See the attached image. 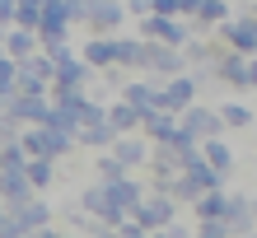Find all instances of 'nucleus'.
I'll use <instances>...</instances> for the list:
<instances>
[{
	"mask_svg": "<svg viewBox=\"0 0 257 238\" xmlns=\"http://www.w3.org/2000/svg\"><path fill=\"white\" fill-rule=\"evenodd\" d=\"M229 14H234L229 0H196V10L187 14V33H192V38H206V33H215Z\"/></svg>",
	"mask_w": 257,
	"mask_h": 238,
	"instance_id": "nucleus-12",
	"label": "nucleus"
},
{
	"mask_svg": "<svg viewBox=\"0 0 257 238\" xmlns=\"http://www.w3.org/2000/svg\"><path fill=\"white\" fill-rule=\"evenodd\" d=\"M201 98L196 94V80H192V70H183V75H169V80H159L155 84V108L159 112H183V108H192V103Z\"/></svg>",
	"mask_w": 257,
	"mask_h": 238,
	"instance_id": "nucleus-3",
	"label": "nucleus"
},
{
	"mask_svg": "<svg viewBox=\"0 0 257 238\" xmlns=\"http://www.w3.org/2000/svg\"><path fill=\"white\" fill-rule=\"evenodd\" d=\"M112 140H117V131L108 122H94V126H80V131H75V150H89V154L108 150Z\"/></svg>",
	"mask_w": 257,
	"mask_h": 238,
	"instance_id": "nucleus-26",
	"label": "nucleus"
},
{
	"mask_svg": "<svg viewBox=\"0 0 257 238\" xmlns=\"http://www.w3.org/2000/svg\"><path fill=\"white\" fill-rule=\"evenodd\" d=\"M248 210H252V224H257V196H248Z\"/></svg>",
	"mask_w": 257,
	"mask_h": 238,
	"instance_id": "nucleus-43",
	"label": "nucleus"
},
{
	"mask_svg": "<svg viewBox=\"0 0 257 238\" xmlns=\"http://www.w3.org/2000/svg\"><path fill=\"white\" fill-rule=\"evenodd\" d=\"M141 136H145L150 145H183V140H187L183 126H178V117H173V112H159V108H150V112L141 117Z\"/></svg>",
	"mask_w": 257,
	"mask_h": 238,
	"instance_id": "nucleus-11",
	"label": "nucleus"
},
{
	"mask_svg": "<svg viewBox=\"0 0 257 238\" xmlns=\"http://www.w3.org/2000/svg\"><path fill=\"white\" fill-rule=\"evenodd\" d=\"M243 70H248V56H238V52H224L215 66H210V80L224 84V89H234V94H248L243 89Z\"/></svg>",
	"mask_w": 257,
	"mask_h": 238,
	"instance_id": "nucleus-18",
	"label": "nucleus"
},
{
	"mask_svg": "<svg viewBox=\"0 0 257 238\" xmlns=\"http://www.w3.org/2000/svg\"><path fill=\"white\" fill-rule=\"evenodd\" d=\"M19 122H14V117H10V108H0V145H5V140H19Z\"/></svg>",
	"mask_w": 257,
	"mask_h": 238,
	"instance_id": "nucleus-38",
	"label": "nucleus"
},
{
	"mask_svg": "<svg viewBox=\"0 0 257 238\" xmlns=\"http://www.w3.org/2000/svg\"><path fill=\"white\" fill-rule=\"evenodd\" d=\"M61 238H84V233H66V229H61Z\"/></svg>",
	"mask_w": 257,
	"mask_h": 238,
	"instance_id": "nucleus-45",
	"label": "nucleus"
},
{
	"mask_svg": "<svg viewBox=\"0 0 257 238\" xmlns=\"http://www.w3.org/2000/svg\"><path fill=\"white\" fill-rule=\"evenodd\" d=\"M178 126H183V136H187V140H196V145H201V140H210V136H224L220 112L210 108V103H201V98H196L192 108H183V112H178Z\"/></svg>",
	"mask_w": 257,
	"mask_h": 238,
	"instance_id": "nucleus-7",
	"label": "nucleus"
},
{
	"mask_svg": "<svg viewBox=\"0 0 257 238\" xmlns=\"http://www.w3.org/2000/svg\"><path fill=\"white\" fill-rule=\"evenodd\" d=\"M224 52H229V47H224L215 33H206V38H187V42H183V61H187V70H210Z\"/></svg>",
	"mask_w": 257,
	"mask_h": 238,
	"instance_id": "nucleus-15",
	"label": "nucleus"
},
{
	"mask_svg": "<svg viewBox=\"0 0 257 238\" xmlns=\"http://www.w3.org/2000/svg\"><path fill=\"white\" fill-rule=\"evenodd\" d=\"M122 5H126V19H141V14L155 10V0H122Z\"/></svg>",
	"mask_w": 257,
	"mask_h": 238,
	"instance_id": "nucleus-40",
	"label": "nucleus"
},
{
	"mask_svg": "<svg viewBox=\"0 0 257 238\" xmlns=\"http://www.w3.org/2000/svg\"><path fill=\"white\" fill-rule=\"evenodd\" d=\"M56 215H61V229L66 233H89V229H94V219L80 210V201H61V210H56Z\"/></svg>",
	"mask_w": 257,
	"mask_h": 238,
	"instance_id": "nucleus-31",
	"label": "nucleus"
},
{
	"mask_svg": "<svg viewBox=\"0 0 257 238\" xmlns=\"http://www.w3.org/2000/svg\"><path fill=\"white\" fill-rule=\"evenodd\" d=\"M89 168H94V177H89V182H117V177H122L126 168H122V163H117L108 150H98L94 154V163H89Z\"/></svg>",
	"mask_w": 257,
	"mask_h": 238,
	"instance_id": "nucleus-32",
	"label": "nucleus"
},
{
	"mask_svg": "<svg viewBox=\"0 0 257 238\" xmlns=\"http://www.w3.org/2000/svg\"><path fill=\"white\" fill-rule=\"evenodd\" d=\"M220 219H224V229H229V238H243V233H252V229H257L243 191H224V215H220Z\"/></svg>",
	"mask_w": 257,
	"mask_h": 238,
	"instance_id": "nucleus-16",
	"label": "nucleus"
},
{
	"mask_svg": "<svg viewBox=\"0 0 257 238\" xmlns=\"http://www.w3.org/2000/svg\"><path fill=\"white\" fill-rule=\"evenodd\" d=\"M117 238H150V233H145V229H141V224H136V219L126 215L122 224H117Z\"/></svg>",
	"mask_w": 257,
	"mask_h": 238,
	"instance_id": "nucleus-39",
	"label": "nucleus"
},
{
	"mask_svg": "<svg viewBox=\"0 0 257 238\" xmlns=\"http://www.w3.org/2000/svg\"><path fill=\"white\" fill-rule=\"evenodd\" d=\"M10 117L19 126H38L42 117H47V94H10Z\"/></svg>",
	"mask_w": 257,
	"mask_h": 238,
	"instance_id": "nucleus-19",
	"label": "nucleus"
},
{
	"mask_svg": "<svg viewBox=\"0 0 257 238\" xmlns=\"http://www.w3.org/2000/svg\"><path fill=\"white\" fill-rule=\"evenodd\" d=\"M0 224H5V201H0Z\"/></svg>",
	"mask_w": 257,
	"mask_h": 238,
	"instance_id": "nucleus-46",
	"label": "nucleus"
},
{
	"mask_svg": "<svg viewBox=\"0 0 257 238\" xmlns=\"http://www.w3.org/2000/svg\"><path fill=\"white\" fill-rule=\"evenodd\" d=\"M33 5H42V0H33Z\"/></svg>",
	"mask_w": 257,
	"mask_h": 238,
	"instance_id": "nucleus-48",
	"label": "nucleus"
},
{
	"mask_svg": "<svg viewBox=\"0 0 257 238\" xmlns=\"http://www.w3.org/2000/svg\"><path fill=\"white\" fill-rule=\"evenodd\" d=\"M24 173H28V182H33V191H52L61 182V159H47V154L24 159Z\"/></svg>",
	"mask_w": 257,
	"mask_h": 238,
	"instance_id": "nucleus-20",
	"label": "nucleus"
},
{
	"mask_svg": "<svg viewBox=\"0 0 257 238\" xmlns=\"http://www.w3.org/2000/svg\"><path fill=\"white\" fill-rule=\"evenodd\" d=\"M103 112H108V126L117 131V136H126V131H141V112H136L126 98H117V94H112Z\"/></svg>",
	"mask_w": 257,
	"mask_h": 238,
	"instance_id": "nucleus-25",
	"label": "nucleus"
},
{
	"mask_svg": "<svg viewBox=\"0 0 257 238\" xmlns=\"http://www.w3.org/2000/svg\"><path fill=\"white\" fill-rule=\"evenodd\" d=\"M229 5H234V0H229Z\"/></svg>",
	"mask_w": 257,
	"mask_h": 238,
	"instance_id": "nucleus-50",
	"label": "nucleus"
},
{
	"mask_svg": "<svg viewBox=\"0 0 257 238\" xmlns=\"http://www.w3.org/2000/svg\"><path fill=\"white\" fill-rule=\"evenodd\" d=\"M84 56L94 70H103V66H112V38H84V47H75Z\"/></svg>",
	"mask_w": 257,
	"mask_h": 238,
	"instance_id": "nucleus-30",
	"label": "nucleus"
},
{
	"mask_svg": "<svg viewBox=\"0 0 257 238\" xmlns=\"http://www.w3.org/2000/svg\"><path fill=\"white\" fill-rule=\"evenodd\" d=\"M5 215H10V224L28 233V229H42V224H56V205L42 196V191H33V196H24V201H14L5 205Z\"/></svg>",
	"mask_w": 257,
	"mask_h": 238,
	"instance_id": "nucleus-5",
	"label": "nucleus"
},
{
	"mask_svg": "<svg viewBox=\"0 0 257 238\" xmlns=\"http://www.w3.org/2000/svg\"><path fill=\"white\" fill-rule=\"evenodd\" d=\"M126 80H131V75H126V70H122V66H103V70H98V84H103V89H108V94H117V89H122Z\"/></svg>",
	"mask_w": 257,
	"mask_h": 238,
	"instance_id": "nucleus-34",
	"label": "nucleus"
},
{
	"mask_svg": "<svg viewBox=\"0 0 257 238\" xmlns=\"http://www.w3.org/2000/svg\"><path fill=\"white\" fill-rule=\"evenodd\" d=\"M24 196H33L28 173H24V168H0V201L14 205V201H24Z\"/></svg>",
	"mask_w": 257,
	"mask_h": 238,
	"instance_id": "nucleus-27",
	"label": "nucleus"
},
{
	"mask_svg": "<svg viewBox=\"0 0 257 238\" xmlns=\"http://www.w3.org/2000/svg\"><path fill=\"white\" fill-rule=\"evenodd\" d=\"M155 84H159V80H150V75H131V80L122 84V89H117V98H126L131 108L145 117L150 108H155Z\"/></svg>",
	"mask_w": 257,
	"mask_h": 238,
	"instance_id": "nucleus-21",
	"label": "nucleus"
},
{
	"mask_svg": "<svg viewBox=\"0 0 257 238\" xmlns=\"http://www.w3.org/2000/svg\"><path fill=\"white\" fill-rule=\"evenodd\" d=\"M19 145H24V159H38V154H47V159H70L75 154V136H66V131H56V126H24L19 131Z\"/></svg>",
	"mask_w": 257,
	"mask_h": 238,
	"instance_id": "nucleus-2",
	"label": "nucleus"
},
{
	"mask_svg": "<svg viewBox=\"0 0 257 238\" xmlns=\"http://www.w3.org/2000/svg\"><path fill=\"white\" fill-rule=\"evenodd\" d=\"M136 38H145V42H173V47H183V42L192 38L187 33V19H173V14H141L136 19Z\"/></svg>",
	"mask_w": 257,
	"mask_h": 238,
	"instance_id": "nucleus-6",
	"label": "nucleus"
},
{
	"mask_svg": "<svg viewBox=\"0 0 257 238\" xmlns=\"http://www.w3.org/2000/svg\"><path fill=\"white\" fill-rule=\"evenodd\" d=\"M243 89L257 94V56H248V70H243Z\"/></svg>",
	"mask_w": 257,
	"mask_h": 238,
	"instance_id": "nucleus-41",
	"label": "nucleus"
},
{
	"mask_svg": "<svg viewBox=\"0 0 257 238\" xmlns=\"http://www.w3.org/2000/svg\"><path fill=\"white\" fill-rule=\"evenodd\" d=\"M248 14H252V19H257V0H248Z\"/></svg>",
	"mask_w": 257,
	"mask_h": 238,
	"instance_id": "nucleus-44",
	"label": "nucleus"
},
{
	"mask_svg": "<svg viewBox=\"0 0 257 238\" xmlns=\"http://www.w3.org/2000/svg\"><path fill=\"white\" fill-rule=\"evenodd\" d=\"M215 112H220L224 131H252V126H257V117H252V108H248L243 98H224Z\"/></svg>",
	"mask_w": 257,
	"mask_h": 238,
	"instance_id": "nucleus-24",
	"label": "nucleus"
},
{
	"mask_svg": "<svg viewBox=\"0 0 257 238\" xmlns=\"http://www.w3.org/2000/svg\"><path fill=\"white\" fill-rule=\"evenodd\" d=\"M243 238H257V229H252V233H243Z\"/></svg>",
	"mask_w": 257,
	"mask_h": 238,
	"instance_id": "nucleus-47",
	"label": "nucleus"
},
{
	"mask_svg": "<svg viewBox=\"0 0 257 238\" xmlns=\"http://www.w3.org/2000/svg\"><path fill=\"white\" fill-rule=\"evenodd\" d=\"M196 150H201V159L210 163V168H220V173H234V163H238L224 136H210V140H201V145H196Z\"/></svg>",
	"mask_w": 257,
	"mask_h": 238,
	"instance_id": "nucleus-28",
	"label": "nucleus"
},
{
	"mask_svg": "<svg viewBox=\"0 0 257 238\" xmlns=\"http://www.w3.org/2000/svg\"><path fill=\"white\" fill-rule=\"evenodd\" d=\"M10 94H14V61H10V56H0V108L10 103Z\"/></svg>",
	"mask_w": 257,
	"mask_h": 238,
	"instance_id": "nucleus-36",
	"label": "nucleus"
},
{
	"mask_svg": "<svg viewBox=\"0 0 257 238\" xmlns=\"http://www.w3.org/2000/svg\"><path fill=\"white\" fill-rule=\"evenodd\" d=\"M108 154L122 163L126 173H141V168H145V159H150V140L141 136V131H126V136H117V140L108 145Z\"/></svg>",
	"mask_w": 257,
	"mask_h": 238,
	"instance_id": "nucleus-13",
	"label": "nucleus"
},
{
	"mask_svg": "<svg viewBox=\"0 0 257 238\" xmlns=\"http://www.w3.org/2000/svg\"><path fill=\"white\" fill-rule=\"evenodd\" d=\"M0 168H24V145L19 140H5V145H0Z\"/></svg>",
	"mask_w": 257,
	"mask_h": 238,
	"instance_id": "nucleus-35",
	"label": "nucleus"
},
{
	"mask_svg": "<svg viewBox=\"0 0 257 238\" xmlns=\"http://www.w3.org/2000/svg\"><path fill=\"white\" fill-rule=\"evenodd\" d=\"M183 173L192 177V182L196 187H201V191H215V187H229V173H220V168H210V163L201 159V150H196L187 163H183Z\"/></svg>",
	"mask_w": 257,
	"mask_h": 238,
	"instance_id": "nucleus-22",
	"label": "nucleus"
},
{
	"mask_svg": "<svg viewBox=\"0 0 257 238\" xmlns=\"http://www.w3.org/2000/svg\"><path fill=\"white\" fill-rule=\"evenodd\" d=\"M164 196H173L178 205H192L196 196H201V187H196L187 173H173V182H169V191H164Z\"/></svg>",
	"mask_w": 257,
	"mask_h": 238,
	"instance_id": "nucleus-33",
	"label": "nucleus"
},
{
	"mask_svg": "<svg viewBox=\"0 0 257 238\" xmlns=\"http://www.w3.org/2000/svg\"><path fill=\"white\" fill-rule=\"evenodd\" d=\"M224 191L229 187H215V191H201V196H196L187 210H192V219H220L224 215Z\"/></svg>",
	"mask_w": 257,
	"mask_h": 238,
	"instance_id": "nucleus-29",
	"label": "nucleus"
},
{
	"mask_svg": "<svg viewBox=\"0 0 257 238\" xmlns=\"http://www.w3.org/2000/svg\"><path fill=\"white\" fill-rule=\"evenodd\" d=\"M215 38L224 42L229 52H238V56H257V19L243 10V14H229L220 28H215Z\"/></svg>",
	"mask_w": 257,
	"mask_h": 238,
	"instance_id": "nucleus-9",
	"label": "nucleus"
},
{
	"mask_svg": "<svg viewBox=\"0 0 257 238\" xmlns=\"http://www.w3.org/2000/svg\"><path fill=\"white\" fill-rule=\"evenodd\" d=\"M0 47H5V56H10V61H19V56H33V52H38V33H33V28L10 24L5 33H0Z\"/></svg>",
	"mask_w": 257,
	"mask_h": 238,
	"instance_id": "nucleus-23",
	"label": "nucleus"
},
{
	"mask_svg": "<svg viewBox=\"0 0 257 238\" xmlns=\"http://www.w3.org/2000/svg\"><path fill=\"white\" fill-rule=\"evenodd\" d=\"M103 191H108V205H112V210L131 215L136 201L145 196V177H141V173H122L117 182H103Z\"/></svg>",
	"mask_w": 257,
	"mask_h": 238,
	"instance_id": "nucleus-14",
	"label": "nucleus"
},
{
	"mask_svg": "<svg viewBox=\"0 0 257 238\" xmlns=\"http://www.w3.org/2000/svg\"><path fill=\"white\" fill-rule=\"evenodd\" d=\"M112 66H122L126 75H141V66H145V38L112 33Z\"/></svg>",
	"mask_w": 257,
	"mask_h": 238,
	"instance_id": "nucleus-17",
	"label": "nucleus"
},
{
	"mask_svg": "<svg viewBox=\"0 0 257 238\" xmlns=\"http://www.w3.org/2000/svg\"><path fill=\"white\" fill-rule=\"evenodd\" d=\"M183 70H187L183 47H173V42H145V66H141V75L169 80V75H183Z\"/></svg>",
	"mask_w": 257,
	"mask_h": 238,
	"instance_id": "nucleus-10",
	"label": "nucleus"
},
{
	"mask_svg": "<svg viewBox=\"0 0 257 238\" xmlns=\"http://www.w3.org/2000/svg\"><path fill=\"white\" fill-rule=\"evenodd\" d=\"M192 238H229V229H224V219H196Z\"/></svg>",
	"mask_w": 257,
	"mask_h": 238,
	"instance_id": "nucleus-37",
	"label": "nucleus"
},
{
	"mask_svg": "<svg viewBox=\"0 0 257 238\" xmlns=\"http://www.w3.org/2000/svg\"><path fill=\"white\" fill-rule=\"evenodd\" d=\"M0 33H5V28H0Z\"/></svg>",
	"mask_w": 257,
	"mask_h": 238,
	"instance_id": "nucleus-49",
	"label": "nucleus"
},
{
	"mask_svg": "<svg viewBox=\"0 0 257 238\" xmlns=\"http://www.w3.org/2000/svg\"><path fill=\"white\" fill-rule=\"evenodd\" d=\"M47 56H52V84H75V89H94V84H98V70L89 66L70 42L47 47Z\"/></svg>",
	"mask_w": 257,
	"mask_h": 238,
	"instance_id": "nucleus-1",
	"label": "nucleus"
},
{
	"mask_svg": "<svg viewBox=\"0 0 257 238\" xmlns=\"http://www.w3.org/2000/svg\"><path fill=\"white\" fill-rule=\"evenodd\" d=\"M14 5H19V0H0V28L14 24Z\"/></svg>",
	"mask_w": 257,
	"mask_h": 238,
	"instance_id": "nucleus-42",
	"label": "nucleus"
},
{
	"mask_svg": "<svg viewBox=\"0 0 257 238\" xmlns=\"http://www.w3.org/2000/svg\"><path fill=\"white\" fill-rule=\"evenodd\" d=\"M178 210H183V205H178L173 196H164V191H145V196L136 201L131 219H136V224H141L145 233H155V229H164V224H173V219H178Z\"/></svg>",
	"mask_w": 257,
	"mask_h": 238,
	"instance_id": "nucleus-4",
	"label": "nucleus"
},
{
	"mask_svg": "<svg viewBox=\"0 0 257 238\" xmlns=\"http://www.w3.org/2000/svg\"><path fill=\"white\" fill-rule=\"evenodd\" d=\"M131 19H126V5L122 0H89V14H84V28L89 38H112L122 33Z\"/></svg>",
	"mask_w": 257,
	"mask_h": 238,
	"instance_id": "nucleus-8",
	"label": "nucleus"
}]
</instances>
